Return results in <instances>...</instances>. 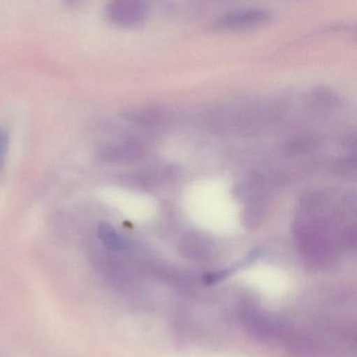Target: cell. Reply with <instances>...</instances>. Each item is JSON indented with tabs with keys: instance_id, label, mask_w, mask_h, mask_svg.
I'll list each match as a JSON object with an SVG mask.
<instances>
[{
	"instance_id": "obj_1",
	"label": "cell",
	"mask_w": 357,
	"mask_h": 357,
	"mask_svg": "<svg viewBox=\"0 0 357 357\" xmlns=\"http://www.w3.org/2000/svg\"><path fill=\"white\" fill-rule=\"evenodd\" d=\"M148 13L147 0H109L107 16L113 24L133 27L146 19Z\"/></svg>"
},
{
	"instance_id": "obj_2",
	"label": "cell",
	"mask_w": 357,
	"mask_h": 357,
	"mask_svg": "<svg viewBox=\"0 0 357 357\" xmlns=\"http://www.w3.org/2000/svg\"><path fill=\"white\" fill-rule=\"evenodd\" d=\"M270 19V15L266 10H240L222 17L217 22V26L226 31H241L265 24Z\"/></svg>"
},
{
	"instance_id": "obj_3",
	"label": "cell",
	"mask_w": 357,
	"mask_h": 357,
	"mask_svg": "<svg viewBox=\"0 0 357 357\" xmlns=\"http://www.w3.org/2000/svg\"><path fill=\"white\" fill-rule=\"evenodd\" d=\"M8 152V135L3 130H0V169L3 165Z\"/></svg>"
},
{
	"instance_id": "obj_4",
	"label": "cell",
	"mask_w": 357,
	"mask_h": 357,
	"mask_svg": "<svg viewBox=\"0 0 357 357\" xmlns=\"http://www.w3.org/2000/svg\"><path fill=\"white\" fill-rule=\"evenodd\" d=\"M69 1H71V0H69Z\"/></svg>"
}]
</instances>
